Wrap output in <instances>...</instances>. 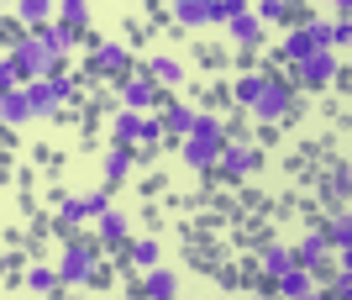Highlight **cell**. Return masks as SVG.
<instances>
[{"mask_svg": "<svg viewBox=\"0 0 352 300\" xmlns=\"http://www.w3.org/2000/svg\"><path fill=\"white\" fill-rule=\"evenodd\" d=\"M258 264H263V274H284V269L294 264V248L274 242V248H263V258H258Z\"/></svg>", "mask_w": 352, "mask_h": 300, "instance_id": "27", "label": "cell"}, {"mask_svg": "<svg viewBox=\"0 0 352 300\" xmlns=\"http://www.w3.org/2000/svg\"><path fill=\"white\" fill-rule=\"evenodd\" d=\"M126 174H132V148L111 142V153H105V184H121Z\"/></svg>", "mask_w": 352, "mask_h": 300, "instance_id": "20", "label": "cell"}, {"mask_svg": "<svg viewBox=\"0 0 352 300\" xmlns=\"http://www.w3.org/2000/svg\"><path fill=\"white\" fill-rule=\"evenodd\" d=\"M248 11V0H216V21H226V16Z\"/></svg>", "mask_w": 352, "mask_h": 300, "instance_id": "33", "label": "cell"}, {"mask_svg": "<svg viewBox=\"0 0 352 300\" xmlns=\"http://www.w3.org/2000/svg\"><path fill=\"white\" fill-rule=\"evenodd\" d=\"M195 116H200V111H195V105H168V111H163V132H168V137H184V132H190V127H195Z\"/></svg>", "mask_w": 352, "mask_h": 300, "instance_id": "21", "label": "cell"}, {"mask_svg": "<svg viewBox=\"0 0 352 300\" xmlns=\"http://www.w3.org/2000/svg\"><path fill=\"white\" fill-rule=\"evenodd\" d=\"M158 100H163V85L153 74H121V105L126 111H147Z\"/></svg>", "mask_w": 352, "mask_h": 300, "instance_id": "6", "label": "cell"}, {"mask_svg": "<svg viewBox=\"0 0 352 300\" xmlns=\"http://www.w3.org/2000/svg\"><path fill=\"white\" fill-rule=\"evenodd\" d=\"M258 148H248V142H221V153H216V169L221 174H232V180H248V174H258Z\"/></svg>", "mask_w": 352, "mask_h": 300, "instance_id": "7", "label": "cell"}, {"mask_svg": "<svg viewBox=\"0 0 352 300\" xmlns=\"http://www.w3.org/2000/svg\"><path fill=\"white\" fill-rule=\"evenodd\" d=\"M274 290H279V295H310V290H316V274L289 264L284 274H274Z\"/></svg>", "mask_w": 352, "mask_h": 300, "instance_id": "15", "label": "cell"}, {"mask_svg": "<svg viewBox=\"0 0 352 300\" xmlns=\"http://www.w3.org/2000/svg\"><path fill=\"white\" fill-rule=\"evenodd\" d=\"M53 11H58V21L74 27V32L89 27V0H53Z\"/></svg>", "mask_w": 352, "mask_h": 300, "instance_id": "22", "label": "cell"}, {"mask_svg": "<svg viewBox=\"0 0 352 300\" xmlns=\"http://www.w3.org/2000/svg\"><path fill=\"white\" fill-rule=\"evenodd\" d=\"M85 206H89V216H100V211L111 206V195H105V190H89V195H85Z\"/></svg>", "mask_w": 352, "mask_h": 300, "instance_id": "34", "label": "cell"}, {"mask_svg": "<svg viewBox=\"0 0 352 300\" xmlns=\"http://www.w3.org/2000/svg\"><path fill=\"white\" fill-rule=\"evenodd\" d=\"M126 237H132V222H126L116 206H105L100 211V242H105V248H121Z\"/></svg>", "mask_w": 352, "mask_h": 300, "instance_id": "14", "label": "cell"}, {"mask_svg": "<svg viewBox=\"0 0 352 300\" xmlns=\"http://www.w3.org/2000/svg\"><path fill=\"white\" fill-rule=\"evenodd\" d=\"M27 290H37V295L63 290V285H58V269H53V264H32V269H27Z\"/></svg>", "mask_w": 352, "mask_h": 300, "instance_id": "24", "label": "cell"}, {"mask_svg": "<svg viewBox=\"0 0 352 300\" xmlns=\"http://www.w3.org/2000/svg\"><path fill=\"white\" fill-rule=\"evenodd\" d=\"M147 74L158 79V85H168V90H174V85H184V63H179V58H163V53H158V58L147 63Z\"/></svg>", "mask_w": 352, "mask_h": 300, "instance_id": "23", "label": "cell"}, {"mask_svg": "<svg viewBox=\"0 0 352 300\" xmlns=\"http://www.w3.org/2000/svg\"><path fill=\"white\" fill-rule=\"evenodd\" d=\"M331 248H326V237L321 232H305V237H300V248H294V264H300V269H310V274H321L326 264H331Z\"/></svg>", "mask_w": 352, "mask_h": 300, "instance_id": "9", "label": "cell"}, {"mask_svg": "<svg viewBox=\"0 0 352 300\" xmlns=\"http://www.w3.org/2000/svg\"><path fill=\"white\" fill-rule=\"evenodd\" d=\"M221 142H226V127H221V116H195V127L184 132V164L195 169V174H206V169H216V153Z\"/></svg>", "mask_w": 352, "mask_h": 300, "instance_id": "1", "label": "cell"}, {"mask_svg": "<svg viewBox=\"0 0 352 300\" xmlns=\"http://www.w3.org/2000/svg\"><path fill=\"white\" fill-rule=\"evenodd\" d=\"M21 90H27L32 116H58L63 105H69L74 95H79V85H74L69 74H58V69H53V74H43V79H27Z\"/></svg>", "mask_w": 352, "mask_h": 300, "instance_id": "2", "label": "cell"}, {"mask_svg": "<svg viewBox=\"0 0 352 300\" xmlns=\"http://www.w3.org/2000/svg\"><path fill=\"white\" fill-rule=\"evenodd\" d=\"M279 53H284L289 63H300L305 53H316V37H310V27H289V32H284V47H279Z\"/></svg>", "mask_w": 352, "mask_h": 300, "instance_id": "18", "label": "cell"}, {"mask_svg": "<svg viewBox=\"0 0 352 300\" xmlns=\"http://www.w3.org/2000/svg\"><path fill=\"white\" fill-rule=\"evenodd\" d=\"M16 85H21V69L11 53H0V90H16Z\"/></svg>", "mask_w": 352, "mask_h": 300, "instance_id": "31", "label": "cell"}, {"mask_svg": "<svg viewBox=\"0 0 352 300\" xmlns=\"http://www.w3.org/2000/svg\"><path fill=\"white\" fill-rule=\"evenodd\" d=\"M179 290V279L168 269H158V264H153V269H142V295H158V300H168Z\"/></svg>", "mask_w": 352, "mask_h": 300, "instance_id": "19", "label": "cell"}, {"mask_svg": "<svg viewBox=\"0 0 352 300\" xmlns=\"http://www.w3.org/2000/svg\"><path fill=\"white\" fill-rule=\"evenodd\" d=\"M53 269H58V285H69V290L89 285V279H95V242H69Z\"/></svg>", "mask_w": 352, "mask_h": 300, "instance_id": "4", "label": "cell"}, {"mask_svg": "<svg viewBox=\"0 0 352 300\" xmlns=\"http://www.w3.org/2000/svg\"><path fill=\"white\" fill-rule=\"evenodd\" d=\"M11 58H16V69H21V79H43V74H53V69L63 63L37 32H27L21 43H11Z\"/></svg>", "mask_w": 352, "mask_h": 300, "instance_id": "3", "label": "cell"}, {"mask_svg": "<svg viewBox=\"0 0 352 300\" xmlns=\"http://www.w3.org/2000/svg\"><path fill=\"white\" fill-rule=\"evenodd\" d=\"M258 121H279V116H289V85L284 79H263V90H258V100L248 105Z\"/></svg>", "mask_w": 352, "mask_h": 300, "instance_id": "8", "label": "cell"}, {"mask_svg": "<svg viewBox=\"0 0 352 300\" xmlns=\"http://www.w3.org/2000/svg\"><path fill=\"white\" fill-rule=\"evenodd\" d=\"M16 16L27 27H43V21H53V0H16Z\"/></svg>", "mask_w": 352, "mask_h": 300, "instance_id": "25", "label": "cell"}, {"mask_svg": "<svg viewBox=\"0 0 352 300\" xmlns=\"http://www.w3.org/2000/svg\"><path fill=\"white\" fill-rule=\"evenodd\" d=\"M347 37H352L347 16H337V21H331V47H347Z\"/></svg>", "mask_w": 352, "mask_h": 300, "instance_id": "32", "label": "cell"}, {"mask_svg": "<svg viewBox=\"0 0 352 300\" xmlns=\"http://www.w3.org/2000/svg\"><path fill=\"white\" fill-rule=\"evenodd\" d=\"M168 11H174L184 27H210V21H216V0H168Z\"/></svg>", "mask_w": 352, "mask_h": 300, "instance_id": "12", "label": "cell"}, {"mask_svg": "<svg viewBox=\"0 0 352 300\" xmlns=\"http://www.w3.org/2000/svg\"><path fill=\"white\" fill-rule=\"evenodd\" d=\"M347 6L352 0H331V16H347Z\"/></svg>", "mask_w": 352, "mask_h": 300, "instance_id": "36", "label": "cell"}, {"mask_svg": "<svg viewBox=\"0 0 352 300\" xmlns=\"http://www.w3.org/2000/svg\"><path fill=\"white\" fill-rule=\"evenodd\" d=\"M32 121V105H27V90L16 85V90H0V127H21Z\"/></svg>", "mask_w": 352, "mask_h": 300, "instance_id": "13", "label": "cell"}, {"mask_svg": "<svg viewBox=\"0 0 352 300\" xmlns=\"http://www.w3.org/2000/svg\"><path fill=\"white\" fill-rule=\"evenodd\" d=\"M0 6H16V0H0Z\"/></svg>", "mask_w": 352, "mask_h": 300, "instance_id": "37", "label": "cell"}, {"mask_svg": "<svg viewBox=\"0 0 352 300\" xmlns=\"http://www.w3.org/2000/svg\"><path fill=\"white\" fill-rule=\"evenodd\" d=\"M337 53H331V47H316V53H305V58L294 63V79H300V85H305V90H321V85H331V79H337Z\"/></svg>", "mask_w": 352, "mask_h": 300, "instance_id": "5", "label": "cell"}, {"mask_svg": "<svg viewBox=\"0 0 352 300\" xmlns=\"http://www.w3.org/2000/svg\"><path fill=\"white\" fill-rule=\"evenodd\" d=\"M58 222H63V226H85V222H89V206H85V195H69V200H58Z\"/></svg>", "mask_w": 352, "mask_h": 300, "instance_id": "28", "label": "cell"}, {"mask_svg": "<svg viewBox=\"0 0 352 300\" xmlns=\"http://www.w3.org/2000/svg\"><path fill=\"white\" fill-rule=\"evenodd\" d=\"M89 63L100 69V74H126L132 69V53L121 43H95V53H89Z\"/></svg>", "mask_w": 352, "mask_h": 300, "instance_id": "11", "label": "cell"}, {"mask_svg": "<svg viewBox=\"0 0 352 300\" xmlns=\"http://www.w3.org/2000/svg\"><path fill=\"white\" fill-rule=\"evenodd\" d=\"M321 237H326V248H337V264H347V242H352V222H347V211H337V216H331V226H326Z\"/></svg>", "mask_w": 352, "mask_h": 300, "instance_id": "17", "label": "cell"}, {"mask_svg": "<svg viewBox=\"0 0 352 300\" xmlns=\"http://www.w3.org/2000/svg\"><path fill=\"white\" fill-rule=\"evenodd\" d=\"M132 264H137V269H153V264H158V242H153V237H137L132 242Z\"/></svg>", "mask_w": 352, "mask_h": 300, "instance_id": "29", "label": "cell"}, {"mask_svg": "<svg viewBox=\"0 0 352 300\" xmlns=\"http://www.w3.org/2000/svg\"><path fill=\"white\" fill-rule=\"evenodd\" d=\"M32 32H37V37H43V43L53 47V53H58V58L79 53V32H74V27H63V21H43V27H32Z\"/></svg>", "mask_w": 352, "mask_h": 300, "instance_id": "10", "label": "cell"}, {"mask_svg": "<svg viewBox=\"0 0 352 300\" xmlns=\"http://www.w3.org/2000/svg\"><path fill=\"white\" fill-rule=\"evenodd\" d=\"M258 21H289V0H258Z\"/></svg>", "mask_w": 352, "mask_h": 300, "instance_id": "30", "label": "cell"}, {"mask_svg": "<svg viewBox=\"0 0 352 300\" xmlns=\"http://www.w3.org/2000/svg\"><path fill=\"white\" fill-rule=\"evenodd\" d=\"M0 53H6V43H0Z\"/></svg>", "mask_w": 352, "mask_h": 300, "instance_id": "38", "label": "cell"}, {"mask_svg": "<svg viewBox=\"0 0 352 300\" xmlns=\"http://www.w3.org/2000/svg\"><path fill=\"white\" fill-rule=\"evenodd\" d=\"M352 290V274H347V264H337V279H331V295H347Z\"/></svg>", "mask_w": 352, "mask_h": 300, "instance_id": "35", "label": "cell"}, {"mask_svg": "<svg viewBox=\"0 0 352 300\" xmlns=\"http://www.w3.org/2000/svg\"><path fill=\"white\" fill-rule=\"evenodd\" d=\"M263 79H268V74H242V79L232 85V100L242 105V111H248V105L258 100V90H263Z\"/></svg>", "mask_w": 352, "mask_h": 300, "instance_id": "26", "label": "cell"}, {"mask_svg": "<svg viewBox=\"0 0 352 300\" xmlns=\"http://www.w3.org/2000/svg\"><path fill=\"white\" fill-rule=\"evenodd\" d=\"M226 32H232L242 47H252L258 37H263V21H258L252 11H236V16H226Z\"/></svg>", "mask_w": 352, "mask_h": 300, "instance_id": "16", "label": "cell"}]
</instances>
